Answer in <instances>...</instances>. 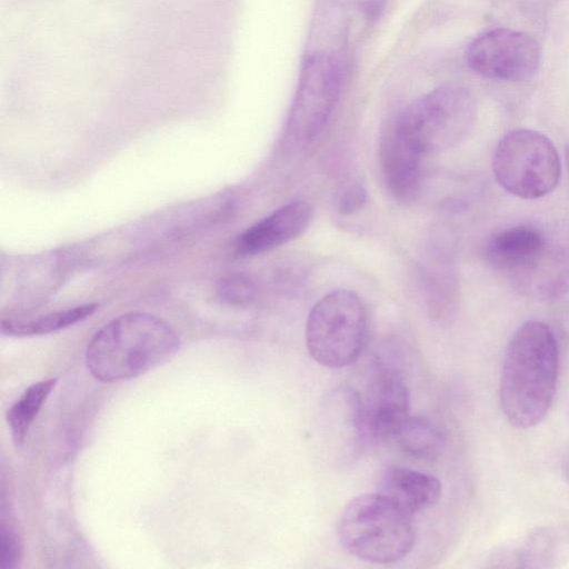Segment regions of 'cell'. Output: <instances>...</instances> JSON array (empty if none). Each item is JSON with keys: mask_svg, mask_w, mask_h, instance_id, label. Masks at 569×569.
Wrapping results in <instances>:
<instances>
[{"mask_svg": "<svg viewBox=\"0 0 569 569\" xmlns=\"http://www.w3.org/2000/svg\"><path fill=\"white\" fill-rule=\"evenodd\" d=\"M216 293L226 303L241 306L254 299L257 288L249 277L236 273L221 278L216 284Z\"/></svg>", "mask_w": 569, "mask_h": 569, "instance_id": "obj_18", "label": "cell"}, {"mask_svg": "<svg viewBox=\"0 0 569 569\" xmlns=\"http://www.w3.org/2000/svg\"><path fill=\"white\" fill-rule=\"evenodd\" d=\"M342 83L339 61L326 52L307 58L287 119V137L296 143L313 141L325 128Z\"/></svg>", "mask_w": 569, "mask_h": 569, "instance_id": "obj_7", "label": "cell"}, {"mask_svg": "<svg viewBox=\"0 0 569 569\" xmlns=\"http://www.w3.org/2000/svg\"><path fill=\"white\" fill-rule=\"evenodd\" d=\"M566 163H567V169H568V172H569V144H568L567 150H566Z\"/></svg>", "mask_w": 569, "mask_h": 569, "instance_id": "obj_21", "label": "cell"}, {"mask_svg": "<svg viewBox=\"0 0 569 569\" xmlns=\"http://www.w3.org/2000/svg\"><path fill=\"white\" fill-rule=\"evenodd\" d=\"M421 152L395 121L379 144V162L389 192L399 201L413 200L421 184Z\"/></svg>", "mask_w": 569, "mask_h": 569, "instance_id": "obj_10", "label": "cell"}, {"mask_svg": "<svg viewBox=\"0 0 569 569\" xmlns=\"http://www.w3.org/2000/svg\"><path fill=\"white\" fill-rule=\"evenodd\" d=\"M377 492L412 516L435 506L440 500L442 487L432 475L391 467L382 473Z\"/></svg>", "mask_w": 569, "mask_h": 569, "instance_id": "obj_12", "label": "cell"}, {"mask_svg": "<svg viewBox=\"0 0 569 569\" xmlns=\"http://www.w3.org/2000/svg\"><path fill=\"white\" fill-rule=\"evenodd\" d=\"M337 533L349 553L373 563L401 560L416 540L411 515L378 492L351 499L340 513Z\"/></svg>", "mask_w": 569, "mask_h": 569, "instance_id": "obj_3", "label": "cell"}, {"mask_svg": "<svg viewBox=\"0 0 569 569\" xmlns=\"http://www.w3.org/2000/svg\"><path fill=\"white\" fill-rule=\"evenodd\" d=\"M179 347V336L167 321L147 312H128L94 333L86 365L96 379L118 382L166 362Z\"/></svg>", "mask_w": 569, "mask_h": 569, "instance_id": "obj_2", "label": "cell"}, {"mask_svg": "<svg viewBox=\"0 0 569 569\" xmlns=\"http://www.w3.org/2000/svg\"><path fill=\"white\" fill-rule=\"evenodd\" d=\"M477 114L472 92L449 83L417 99L396 121L423 156L447 151L462 142L472 131Z\"/></svg>", "mask_w": 569, "mask_h": 569, "instance_id": "obj_4", "label": "cell"}, {"mask_svg": "<svg viewBox=\"0 0 569 569\" xmlns=\"http://www.w3.org/2000/svg\"><path fill=\"white\" fill-rule=\"evenodd\" d=\"M98 308L97 303H86L54 311L34 319L2 320L1 331L8 336L30 337L54 332L70 327L90 317Z\"/></svg>", "mask_w": 569, "mask_h": 569, "instance_id": "obj_15", "label": "cell"}, {"mask_svg": "<svg viewBox=\"0 0 569 569\" xmlns=\"http://www.w3.org/2000/svg\"><path fill=\"white\" fill-rule=\"evenodd\" d=\"M497 182L522 199H538L551 192L561 176L558 151L551 140L537 130L520 128L507 132L492 157Z\"/></svg>", "mask_w": 569, "mask_h": 569, "instance_id": "obj_6", "label": "cell"}, {"mask_svg": "<svg viewBox=\"0 0 569 569\" xmlns=\"http://www.w3.org/2000/svg\"><path fill=\"white\" fill-rule=\"evenodd\" d=\"M468 66L478 74L501 81H525L536 74L541 49L531 34L493 28L475 38L466 52Z\"/></svg>", "mask_w": 569, "mask_h": 569, "instance_id": "obj_8", "label": "cell"}, {"mask_svg": "<svg viewBox=\"0 0 569 569\" xmlns=\"http://www.w3.org/2000/svg\"><path fill=\"white\" fill-rule=\"evenodd\" d=\"M393 440L405 453L425 461L438 459L445 448L441 430L423 417L409 416Z\"/></svg>", "mask_w": 569, "mask_h": 569, "instance_id": "obj_14", "label": "cell"}, {"mask_svg": "<svg viewBox=\"0 0 569 569\" xmlns=\"http://www.w3.org/2000/svg\"><path fill=\"white\" fill-rule=\"evenodd\" d=\"M545 249V239L538 230L517 226L492 236L486 247V257L499 270L528 271L539 264Z\"/></svg>", "mask_w": 569, "mask_h": 569, "instance_id": "obj_13", "label": "cell"}, {"mask_svg": "<svg viewBox=\"0 0 569 569\" xmlns=\"http://www.w3.org/2000/svg\"><path fill=\"white\" fill-rule=\"evenodd\" d=\"M368 318L360 298L349 290L331 291L310 310L306 345L315 361L328 368H343L362 353Z\"/></svg>", "mask_w": 569, "mask_h": 569, "instance_id": "obj_5", "label": "cell"}, {"mask_svg": "<svg viewBox=\"0 0 569 569\" xmlns=\"http://www.w3.org/2000/svg\"><path fill=\"white\" fill-rule=\"evenodd\" d=\"M552 538L548 532L539 531L530 535L510 556L517 567H546L552 559Z\"/></svg>", "mask_w": 569, "mask_h": 569, "instance_id": "obj_17", "label": "cell"}, {"mask_svg": "<svg viewBox=\"0 0 569 569\" xmlns=\"http://www.w3.org/2000/svg\"><path fill=\"white\" fill-rule=\"evenodd\" d=\"M310 220L311 208L307 202H289L242 232L236 251L240 256H252L274 249L300 236Z\"/></svg>", "mask_w": 569, "mask_h": 569, "instance_id": "obj_11", "label": "cell"}, {"mask_svg": "<svg viewBox=\"0 0 569 569\" xmlns=\"http://www.w3.org/2000/svg\"><path fill=\"white\" fill-rule=\"evenodd\" d=\"M57 383L56 378L34 382L10 407L7 413L8 425L16 446H21L41 407Z\"/></svg>", "mask_w": 569, "mask_h": 569, "instance_id": "obj_16", "label": "cell"}, {"mask_svg": "<svg viewBox=\"0 0 569 569\" xmlns=\"http://www.w3.org/2000/svg\"><path fill=\"white\" fill-rule=\"evenodd\" d=\"M23 556L22 539L10 521L2 519L0 530V568L16 569Z\"/></svg>", "mask_w": 569, "mask_h": 569, "instance_id": "obj_19", "label": "cell"}, {"mask_svg": "<svg viewBox=\"0 0 569 569\" xmlns=\"http://www.w3.org/2000/svg\"><path fill=\"white\" fill-rule=\"evenodd\" d=\"M565 473H566L567 479L569 480V461L567 462Z\"/></svg>", "mask_w": 569, "mask_h": 569, "instance_id": "obj_22", "label": "cell"}, {"mask_svg": "<svg viewBox=\"0 0 569 569\" xmlns=\"http://www.w3.org/2000/svg\"><path fill=\"white\" fill-rule=\"evenodd\" d=\"M367 202V190L359 180L346 182L338 191L336 204L337 210L349 216L359 211Z\"/></svg>", "mask_w": 569, "mask_h": 569, "instance_id": "obj_20", "label": "cell"}, {"mask_svg": "<svg viewBox=\"0 0 569 569\" xmlns=\"http://www.w3.org/2000/svg\"><path fill=\"white\" fill-rule=\"evenodd\" d=\"M357 396L363 438L395 439L410 416V391L401 372L377 358L365 392Z\"/></svg>", "mask_w": 569, "mask_h": 569, "instance_id": "obj_9", "label": "cell"}, {"mask_svg": "<svg viewBox=\"0 0 569 569\" xmlns=\"http://www.w3.org/2000/svg\"><path fill=\"white\" fill-rule=\"evenodd\" d=\"M558 373L559 347L553 331L542 321H526L508 342L500 375V406L512 427L529 429L546 418Z\"/></svg>", "mask_w": 569, "mask_h": 569, "instance_id": "obj_1", "label": "cell"}]
</instances>
